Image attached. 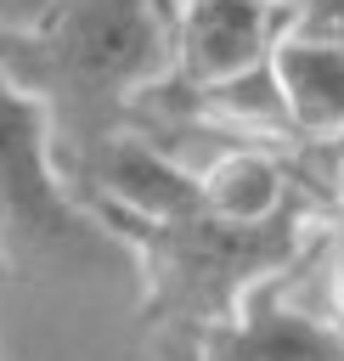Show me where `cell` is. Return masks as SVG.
Wrapping results in <instances>:
<instances>
[{"label":"cell","instance_id":"6da1fadb","mask_svg":"<svg viewBox=\"0 0 344 361\" xmlns=\"http://www.w3.org/2000/svg\"><path fill=\"white\" fill-rule=\"evenodd\" d=\"M0 68L51 113L56 169L73 186L135 102L175 73L169 0H51L23 28H0Z\"/></svg>","mask_w":344,"mask_h":361},{"label":"cell","instance_id":"7a4b0ae2","mask_svg":"<svg viewBox=\"0 0 344 361\" xmlns=\"http://www.w3.org/2000/svg\"><path fill=\"white\" fill-rule=\"evenodd\" d=\"M102 226L141 259L147 271V305L141 327L186 338L197 361V338L220 322H231L254 282L271 271H288L327 226L316 203L299 192L276 220L265 226H226L214 214H180V220H135V214H102Z\"/></svg>","mask_w":344,"mask_h":361},{"label":"cell","instance_id":"3957f363","mask_svg":"<svg viewBox=\"0 0 344 361\" xmlns=\"http://www.w3.org/2000/svg\"><path fill=\"white\" fill-rule=\"evenodd\" d=\"M0 243L17 254H39L56 265H113L124 243L102 226L90 203L56 169L51 113L34 90H23L0 68Z\"/></svg>","mask_w":344,"mask_h":361},{"label":"cell","instance_id":"277c9868","mask_svg":"<svg viewBox=\"0 0 344 361\" xmlns=\"http://www.w3.org/2000/svg\"><path fill=\"white\" fill-rule=\"evenodd\" d=\"M305 254L288 271H271L265 282H254L242 310L197 338V361H344V327L327 310H310L293 299V276Z\"/></svg>","mask_w":344,"mask_h":361},{"label":"cell","instance_id":"5b68a950","mask_svg":"<svg viewBox=\"0 0 344 361\" xmlns=\"http://www.w3.org/2000/svg\"><path fill=\"white\" fill-rule=\"evenodd\" d=\"M169 28H175V79L192 90H214L271 62L288 11L265 0H169Z\"/></svg>","mask_w":344,"mask_h":361},{"label":"cell","instance_id":"8992f818","mask_svg":"<svg viewBox=\"0 0 344 361\" xmlns=\"http://www.w3.org/2000/svg\"><path fill=\"white\" fill-rule=\"evenodd\" d=\"M73 197L96 214H135V220H180L197 214V169H180L164 141L118 130L102 141V152L73 180Z\"/></svg>","mask_w":344,"mask_h":361},{"label":"cell","instance_id":"52a82bcc","mask_svg":"<svg viewBox=\"0 0 344 361\" xmlns=\"http://www.w3.org/2000/svg\"><path fill=\"white\" fill-rule=\"evenodd\" d=\"M271 73H276L293 141L316 152H338L344 147V45L282 28L271 51Z\"/></svg>","mask_w":344,"mask_h":361},{"label":"cell","instance_id":"ba28073f","mask_svg":"<svg viewBox=\"0 0 344 361\" xmlns=\"http://www.w3.org/2000/svg\"><path fill=\"white\" fill-rule=\"evenodd\" d=\"M305 186H293L288 164L265 147V141H237L226 152H214L203 169H197V197H203V214L226 220V226H265L276 220Z\"/></svg>","mask_w":344,"mask_h":361},{"label":"cell","instance_id":"9c48e42d","mask_svg":"<svg viewBox=\"0 0 344 361\" xmlns=\"http://www.w3.org/2000/svg\"><path fill=\"white\" fill-rule=\"evenodd\" d=\"M321 293H327V316L344 327V203H333L327 231H321Z\"/></svg>","mask_w":344,"mask_h":361},{"label":"cell","instance_id":"30bf717a","mask_svg":"<svg viewBox=\"0 0 344 361\" xmlns=\"http://www.w3.org/2000/svg\"><path fill=\"white\" fill-rule=\"evenodd\" d=\"M288 28H299L310 39H338L344 45V0H293Z\"/></svg>","mask_w":344,"mask_h":361},{"label":"cell","instance_id":"8fae6325","mask_svg":"<svg viewBox=\"0 0 344 361\" xmlns=\"http://www.w3.org/2000/svg\"><path fill=\"white\" fill-rule=\"evenodd\" d=\"M327 192H333V203H344V147L333 152V180H327Z\"/></svg>","mask_w":344,"mask_h":361},{"label":"cell","instance_id":"7c38bea8","mask_svg":"<svg viewBox=\"0 0 344 361\" xmlns=\"http://www.w3.org/2000/svg\"><path fill=\"white\" fill-rule=\"evenodd\" d=\"M6 276H11V248L0 243V282H6Z\"/></svg>","mask_w":344,"mask_h":361},{"label":"cell","instance_id":"4fadbf2b","mask_svg":"<svg viewBox=\"0 0 344 361\" xmlns=\"http://www.w3.org/2000/svg\"><path fill=\"white\" fill-rule=\"evenodd\" d=\"M265 6H282V11H293V0H265Z\"/></svg>","mask_w":344,"mask_h":361}]
</instances>
